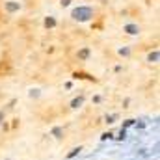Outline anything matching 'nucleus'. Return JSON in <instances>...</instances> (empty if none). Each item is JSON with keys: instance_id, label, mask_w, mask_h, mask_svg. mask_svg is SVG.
<instances>
[{"instance_id": "obj_1", "label": "nucleus", "mask_w": 160, "mask_h": 160, "mask_svg": "<svg viewBox=\"0 0 160 160\" xmlns=\"http://www.w3.org/2000/svg\"><path fill=\"white\" fill-rule=\"evenodd\" d=\"M91 15H93L91 8H77L73 11V19H77V21H89Z\"/></svg>"}, {"instance_id": "obj_2", "label": "nucleus", "mask_w": 160, "mask_h": 160, "mask_svg": "<svg viewBox=\"0 0 160 160\" xmlns=\"http://www.w3.org/2000/svg\"><path fill=\"white\" fill-rule=\"evenodd\" d=\"M6 9H8L9 13L19 11V9H21V4H19V2H15V0H9V2H6Z\"/></svg>"}, {"instance_id": "obj_3", "label": "nucleus", "mask_w": 160, "mask_h": 160, "mask_svg": "<svg viewBox=\"0 0 160 160\" xmlns=\"http://www.w3.org/2000/svg\"><path fill=\"white\" fill-rule=\"evenodd\" d=\"M125 32L134 36V34H138V32H140V28H138L136 24H127V26H125Z\"/></svg>"}, {"instance_id": "obj_4", "label": "nucleus", "mask_w": 160, "mask_h": 160, "mask_svg": "<svg viewBox=\"0 0 160 160\" xmlns=\"http://www.w3.org/2000/svg\"><path fill=\"white\" fill-rule=\"evenodd\" d=\"M45 26H50V28H52V26H56V21H54L52 17H47V19H45Z\"/></svg>"}, {"instance_id": "obj_5", "label": "nucleus", "mask_w": 160, "mask_h": 160, "mask_svg": "<svg viewBox=\"0 0 160 160\" xmlns=\"http://www.w3.org/2000/svg\"><path fill=\"white\" fill-rule=\"evenodd\" d=\"M158 60V52H153V54H149V62H157Z\"/></svg>"}, {"instance_id": "obj_6", "label": "nucleus", "mask_w": 160, "mask_h": 160, "mask_svg": "<svg viewBox=\"0 0 160 160\" xmlns=\"http://www.w3.org/2000/svg\"><path fill=\"white\" fill-rule=\"evenodd\" d=\"M80 104H82V99H77V101H73V108H78Z\"/></svg>"}, {"instance_id": "obj_7", "label": "nucleus", "mask_w": 160, "mask_h": 160, "mask_svg": "<svg viewBox=\"0 0 160 160\" xmlns=\"http://www.w3.org/2000/svg\"><path fill=\"white\" fill-rule=\"evenodd\" d=\"M88 54H89V50H88V48H84V50L80 52V58H88Z\"/></svg>"}, {"instance_id": "obj_8", "label": "nucleus", "mask_w": 160, "mask_h": 160, "mask_svg": "<svg viewBox=\"0 0 160 160\" xmlns=\"http://www.w3.org/2000/svg\"><path fill=\"white\" fill-rule=\"evenodd\" d=\"M71 4V0H62V6H69Z\"/></svg>"}]
</instances>
